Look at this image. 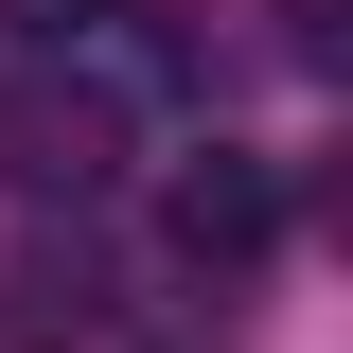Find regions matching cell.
<instances>
[{
	"mask_svg": "<svg viewBox=\"0 0 353 353\" xmlns=\"http://www.w3.org/2000/svg\"><path fill=\"white\" fill-rule=\"evenodd\" d=\"M141 159V88L106 71V53H18V71H0V194H106V176Z\"/></svg>",
	"mask_w": 353,
	"mask_h": 353,
	"instance_id": "cell-1",
	"label": "cell"
},
{
	"mask_svg": "<svg viewBox=\"0 0 353 353\" xmlns=\"http://www.w3.org/2000/svg\"><path fill=\"white\" fill-rule=\"evenodd\" d=\"M159 230H176V265L194 283H265V248H283V159H248V141H194L176 159V194H159Z\"/></svg>",
	"mask_w": 353,
	"mask_h": 353,
	"instance_id": "cell-2",
	"label": "cell"
},
{
	"mask_svg": "<svg viewBox=\"0 0 353 353\" xmlns=\"http://www.w3.org/2000/svg\"><path fill=\"white\" fill-rule=\"evenodd\" d=\"M0 336H18V353H106V265H88V230H71V248L36 230V248L0 265Z\"/></svg>",
	"mask_w": 353,
	"mask_h": 353,
	"instance_id": "cell-3",
	"label": "cell"
},
{
	"mask_svg": "<svg viewBox=\"0 0 353 353\" xmlns=\"http://www.w3.org/2000/svg\"><path fill=\"white\" fill-rule=\"evenodd\" d=\"M159 0H0V36L18 53H106V36H141Z\"/></svg>",
	"mask_w": 353,
	"mask_h": 353,
	"instance_id": "cell-4",
	"label": "cell"
},
{
	"mask_svg": "<svg viewBox=\"0 0 353 353\" xmlns=\"http://www.w3.org/2000/svg\"><path fill=\"white\" fill-rule=\"evenodd\" d=\"M283 53H301V71H336V0H283Z\"/></svg>",
	"mask_w": 353,
	"mask_h": 353,
	"instance_id": "cell-5",
	"label": "cell"
}]
</instances>
